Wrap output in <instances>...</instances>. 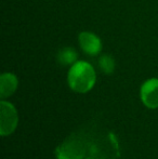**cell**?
Segmentation results:
<instances>
[{
    "instance_id": "cell-1",
    "label": "cell",
    "mask_w": 158,
    "mask_h": 159,
    "mask_svg": "<svg viewBox=\"0 0 158 159\" xmlns=\"http://www.w3.org/2000/svg\"><path fill=\"white\" fill-rule=\"evenodd\" d=\"M68 84L74 91L86 93L93 88L97 80L95 71L89 63L84 61L76 62L68 71Z\"/></svg>"
},
{
    "instance_id": "cell-2",
    "label": "cell",
    "mask_w": 158,
    "mask_h": 159,
    "mask_svg": "<svg viewBox=\"0 0 158 159\" xmlns=\"http://www.w3.org/2000/svg\"><path fill=\"white\" fill-rule=\"evenodd\" d=\"M19 121L17 113L12 104L1 101L0 102V134L6 136L15 130Z\"/></svg>"
},
{
    "instance_id": "cell-3",
    "label": "cell",
    "mask_w": 158,
    "mask_h": 159,
    "mask_svg": "<svg viewBox=\"0 0 158 159\" xmlns=\"http://www.w3.org/2000/svg\"><path fill=\"white\" fill-rule=\"evenodd\" d=\"M142 102L148 108H157L158 107V79L147 80L144 82L141 88Z\"/></svg>"
},
{
    "instance_id": "cell-4",
    "label": "cell",
    "mask_w": 158,
    "mask_h": 159,
    "mask_svg": "<svg viewBox=\"0 0 158 159\" xmlns=\"http://www.w3.org/2000/svg\"><path fill=\"white\" fill-rule=\"evenodd\" d=\"M79 43L84 52L89 55H97L102 50V43L97 35L89 32H84L79 35Z\"/></svg>"
},
{
    "instance_id": "cell-5",
    "label": "cell",
    "mask_w": 158,
    "mask_h": 159,
    "mask_svg": "<svg viewBox=\"0 0 158 159\" xmlns=\"http://www.w3.org/2000/svg\"><path fill=\"white\" fill-rule=\"evenodd\" d=\"M17 88V78L13 74H3L0 77V96L2 98L13 94Z\"/></svg>"
},
{
    "instance_id": "cell-6",
    "label": "cell",
    "mask_w": 158,
    "mask_h": 159,
    "mask_svg": "<svg viewBox=\"0 0 158 159\" xmlns=\"http://www.w3.org/2000/svg\"><path fill=\"white\" fill-rule=\"evenodd\" d=\"M57 60L63 65L73 64L77 60V53L72 48H64L63 50L60 51L59 55H57Z\"/></svg>"
},
{
    "instance_id": "cell-7",
    "label": "cell",
    "mask_w": 158,
    "mask_h": 159,
    "mask_svg": "<svg viewBox=\"0 0 158 159\" xmlns=\"http://www.w3.org/2000/svg\"><path fill=\"white\" fill-rule=\"evenodd\" d=\"M99 64H100L101 69L105 74H112L115 69L114 59L111 57L110 55H103V57H101V59H100V61H99Z\"/></svg>"
}]
</instances>
